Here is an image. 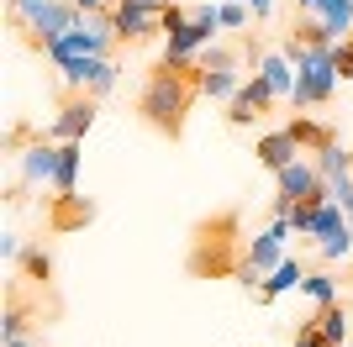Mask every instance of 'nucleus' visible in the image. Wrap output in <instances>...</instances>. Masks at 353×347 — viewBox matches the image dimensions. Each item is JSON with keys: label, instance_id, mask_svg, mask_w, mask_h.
<instances>
[{"label": "nucleus", "instance_id": "a211bd4d", "mask_svg": "<svg viewBox=\"0 0 353 347\" xmlns=\"http://www.w3.org/2000/svg\"><path fill=\"white\" fill-rule=\"evenodd\" d=\"M332 63H338V79H353V32H348V37H338Z\"/></svg>", "mask_w": 353, "mask_h": 347}, {"label": "nucleus", "instance_id": "5701e85b", "mask_svg": "<svg viewBox=\"0 0 353 347\" xmlns=\"http://www.w3.org/2000/svg\"><path fill=\"white\" fill-rule=\"evenodd\" d=\"M6 347H37V342H27V337H6Z\"/></svg>", "mask_w": 353, "mask_h": 347}, {"label": "nucleus", "instance_id": "0eeeda50", "mask_svg": "<svg viewBox=\"0 0 353 347\" xmlns=\"http://www.w3.org/2000/svg\"><path fill=\"white\" fill-rule=\"evenodd\" d=\"M63 85L69 90H90L95 101H105L111 90H117V63L111 58H79V63H63Z\"/></svg>", "mask_w": 353, "mask_h": 347}, {"label": "nucleus", "instance_id": "4be33fe9", "mask_svg": "<svg viewBox=\"0 0 353 347\" xmlns=\"http://www.w3.org/2000/svg\"><path fill=\"white\" fill-rule=\"evenodd\" d=\"M253 6V16H269V0H248Z\"/></svg>", "mask_w": 353, "mask_h": 347}, {"label": "nucleus", "instance_id": "9d476101", "mask_svg": "<svg viewBox=\"0 0 353 347\" xmlns=\"http://www.w3.org/2000/svg\"><path fill=\"white\" fill-rule=\"evenodd\" d=\"M53 169H59V143H37L21 153V179L27 185H53Z\"/></svg>", "mask_w": 353, "mask_h": 347}, {"label": "nucleus", "instance_id": "4468645a", "mask_svg": "<svg viewBox=\"0 0 353 347\" xmlns=\"http://www.w3.org/2000/svg\"><path fill=\"white\" fill-rule=\"evenodd\" d=\"M295 284H306V269H301V258H285L280 269L259 284V300H274V295H285V289H295Z\"/></svg>", "mask_w": 353, "mask_h": 347}, {"label": "nucleus", "instance_id": "412c9836", "mask_svg": "<svg viewBox=\"0 0 353 347\" xmlns=\"http://www.w3.org/2000/svg\"><path fill=\"white\" fill-rule=\"evenodd\" d=\"M74 6H79V11H85V16H105V11H111L105 0H74Z\"/></svg>", "mask_w": 353, "mask_h": 347}, {"label": "nucleus", "instance_id": "dca6fc26", "mask_svg": "<svg viewBox=\"0 0 353 347\" xmlns=\"http://www.w3.org/2000/svg\"><path fill=\"white\" fill-rule=\"evenodd\" d=\"M63 211H53V231H69L79 221H90V205H79V195H59Z\"/></svg>", "mask_w": 353, "mask_h": 347}, {"label": "nucleus", "instance_id": "7ed1b4c3", "mask_svg": "<svg viewBox=\"0 0 353 347\" xmlns=\"http://www.w3.org/2000/svg\"><path fill=\"white\" fill-rule=\"evenodd\" d=\"M105 27L117 32V48H143L163 32V0H117L105 11Z\"/></svg>", "mask_w": 353, "mask_h": 347}, {"label": "nucleus", "instance_id": "ddd939ff", "mask_svg": "<svg viewBox=\"0 0 353 347\" xmlns=\"http://www.w3.org/2000/svg\"><path fill=\"white\" fill-rule=\"evenodd\" d=\"M243 90V74L237 69H201V95L206 101H232Z\"/></svg>", "mask_w": 353, "mask_h": 347}, {"label": "nucleus", "instance_id": "423d86ee", "mask_svg": "<svg viewBox=\"0 0 353 347\" xmlns=\"http://www.w3.org/2000/svg\"><path fill=\"white\" fill-rule=\"evenodd\" d=\"M280 101H285V95L269 85L259 69H253V79H243V90H237L232 101H227V127H248V121H264V116L274 111Z\"/></svg>", "mask_w": 353, "mask_h": 347}, {"label": "nucleus", "instance_id": "39448f33", "mask_svg": "<svg viewBox=\"0 0 353 347\" xmlns=\"http://www.w3.org/2000/svg\"><path fill=\"white\" fill-rule=\"evenodd\" d=\"M95 116H101V101L90 95V90H69L63 85L59 95V116H53V143H85V132L95 127Z\"/></svg>", "mask_w": 353, "mask_h": 347}, {"label": "nucleus", "instance_id": "20e7f679", "mask_svg": "<svg viewBox=\"0 0 353 347\" xmlns=\"http://www.w3.org/2000/svg\"><path fill=\"white\" fill-rule=\"evenodd\" d=\"M274 185H280V195H274V216H285L290 205H301V200H311V205H322V200H332V185H327V174L316 169V163H285L280 174H274Z\"/></svg>", "mask_w": 353, "mask_h": 347}, {"label": "nucleus", "instance_id": "f257e3e1", "mask_svg": "<svg viewBox=\"0 0 353 347\" xmlns=\"http://www.w3.org/2000/svg\"><path fill=\"white\" fill-rule=\"evenodd\" d=\"M195 101H201V58L190 63H174V58H159L143 79V95H137V116L148 127L179 143L185 137V121H190Z\"/></svg>", "mask_w": 353, "mask_h": 347}, {"label": "nucleus", "instance_id": "6e6552de", "mask_svg": "<svg viewBox=\"0 0 353 347\" xmlns=\"http://www.w3.org/2000/svg\"><path fill=\"white\" fill-rule=\"evenodd\" d=\"M16 279H21V284H32L37 295H43V289L53 284V253H48L43 242H27L21 253H16Z\"/></svg>", "mask_w": 353, "mask_h": 347}, {"label": "nucleus", "instance_id": "f03ea898", "mask_svg": "<svg viewBox=\"0 0 353 347\" xmlns=\"http://www.w3.org/2000/svg\"><path fill=\"white\" fill-rule=\"evenodd\" d=\"M237 216L221 211V216L201 221L195 227V247H190V274L195 279H221V274H237L248 253H237Z\"/></svg>", "mask_w": 353, "mask_h": 347}, {"label": "nucleus", "instance_id": "2eb2a0df", "mask_svg": "<svg viewBox=\"0 0 353 347\" xmlns=\"http://www.w3.org/2000/svg\"><path fill=\"white\" fill-rule=\"evenodd\" d=\"M79 185V143H59V169H53V195H74Z\"/></svg>", "mask_w": 353, "mask_h": 347}, {"label": "nucleus", "instance_id": "f8f14e48", "mask_svg": "<svg viewBox=\"0 0 353 347\" xmlns=\"http://www.w3.org/2000/svg\"><path fill=\"white\" fill-rule=\"evenodd\" d=\"M316 332H322L327 347H348V311H343V300H332V305L316 311Z\"/></svg>", "mask_w": 353, "mask_h": 347}, {"label": "nucleus", "instance_id": "393cba45", "mask_svg": "<svg viewBox=\"0 0 353 347\" xmlns=\"http://www.w3.org/2000/svg\"><path fill=\"white\" fill-rule=\"evenodd\" d=\"M348 221H353V211H348Z\"/></svg>", "mask_w": 353, "mask_h": 347}, {"label": "nucleus", "instance_id": "aec40b11", "mask_svg": "<svg viewBox=\"0 0 353 347\" xmlns=\"http://www.w3.org/2000/svg\"><path fill=\"white\" fill-rule=\"evenodd\" d=\"M221 21H227V27H243V21H248V11L232 0V6H221Z\"/></svg>", "mask_w": 353, "mask_h": 347}, {"label": "nucleus", "instance_id": "f3484780", "mask_svg": "<svg viewBox=\"0 0 353 347\" xmlns=\"http://www.w3.org/2000/svg\"><path fill=\"white\" fill-rule=\"evenodd\" d=\"M301 289H306L311 300H322V305H332V300H338V284H332L327 274H306V284H301Z\"/></svg>", "mask_w": 353, "mask_h": 347}, {"label": "nucleus", "instance_id": "1a4fd4ad", "mask_svg": "<svg viewBox=\"0 0 353 347\" xmlns=\"http://www.w3.org/2000/svg\"><path fill=\"white\" fill-rule=\"evenodd\" d=\"M253 153H259V163H264L269 174H280L285 163H295L301 143H295V132H290V127H280V132H269V137H259V143H253Z\"/></svg>", "mask_w": 353, "mask_h": 347}, {"label": "nucleus", "instance_id": "9b49d317", "mask_svg": "<svg viewBox=\"0 0 353 347\" xmlns=\"http://www.w3.org/2000/svg\"><path fill=\"white\" fill-rule=\"evenodd\" d=\"M290 132H295V143H301V153H322V147L338 143V132H332V127H322V121H311V116H301V111H295Z\"/></svg>", "mask_w": 353, "mask_h": 347}, {"label": "nucleus", "instance_id": "6ab92c4d", "mask_svg": "<svg viewBox=\"0 0 353 347\" xmlns=\"http://www.w3.org/2000/svg\"><path fill=\"white\" fill-rule=\"evenodd\" d=\"M295 347H327V342H322V332H316V321H306V326L295 332Z\"/></svg>", "mask_w": 353, "mask_h": 347}, {"label": "nucleus", "instance_id": "a878e982", "mask_svg": "<svg viewBox=\"0 0 353 347\" xmlns=\"http://www.w3.org/2000/svg\"><path fill=\"white\" fill-rule=\"evenodd\" d=\"M348 347H353V342H348Z\"/></svg>", "mask_w": 353, "mask_h": 347}, {"label": "nucleus", "instance_id": "b1692460", "mask_svg": "<svg viewBox=\"0 0 353 347\" xmlns=\"http://www.w3.org/2000/svg\"><path fill=\"white\" fill-rule=\"evenodd\" d=\"M295 6H301V11H311V6H316V0H295Z\"/></svg>", "mask_w": 353, "mask_h": 347}]
</instances>
